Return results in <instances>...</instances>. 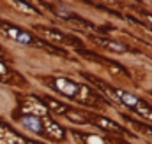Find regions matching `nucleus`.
<instances>
[{
  "label": "nucleus",
  "mask_w": 152,
  "mask_h": 144,
  "mask_svg": "<svg viewBox=\"0 0 152 144\" xmlns=\"http://www.w3.org/2000/svg\"><path fill=\"white\" fill-rule=\"evenodd\" d=\"M48 83L53 90H57L64 97H69V99H75V100L78 99L80 102H85V104H90L96 97L90 88H87L85 84L75 83L67 77H51V79H48Z\"/></svg>",
  "instance_id": "nucleus-1"
},
{
  "label": "nucleus",
  "mask_w": 152,
  "mask_h": 144,
  "mask_svg": "<svg viewBox=\"0 0 152 144\" xmlns=\"http://www.w3.org/2000/svg\"><path fill=\"white\" fill-rule=\"evenodd\" d=\"M0 34H4L7 39H11L14 42H20V44H36L37 42L32 37V34H28V32H25L20 27H14L11 23H2L0 21Z\"/></svg>",
  "instance_id": "nucleus-2"
},
{
  "label": "nucleus",
  "mask_w": 152,
  "mask_h": 144,
  "mask_svg": "<svg viewBox=\"0 0 152 144\" xmlns=\"http://www.w3.org/2000/svg\"><path fill=\"white\" fill-rule=\"evenodd\" d=\"M21 111L25 114H32V116H39V118H48L50 116L48 107L41 100H37L36 97H27L21 104Z\"/></svg>",
  "instance_id": "nucleus-3"
},
{
  "label": "nucleus",
  "mask_w": 152,
  "mask_h": 144,
  "mask_svg": "<svg viewBox=\"0 0 152 144\" xmlns=\"http://www.w3.org/2000/svg\"><path fill=\"white\" fill-rule=\"evenodd\" d=\"M50 118V116H48ZM20 125L37 135H42L44 137V118H39V116H32V114H21L18 118Z\"/></svg>",
  "instance_id": "nucleus-4"
},
{
  "label": "nucleus",
  "mask_w": 152,
  "mask_h": 144,
  "mask_svg": "<svg viewBox=\"0 0 152 144\" xmlns=\"http://www.w3.org/2000/svg\"><path fill=\"white\" fill-rule=\"evenodd\" d=\"M0 144H41V143L28 141L27 137L16 134L14 130H11L7 125L0 123Z\"/></svg>",
  "instance_id": "nucleus-5"
},
{
  "label": "nucleus",
  "mask_w": 152,
  "mask_h": 144,
  "mask_svg": "<svg viewBox=\"0 0 152 144\" xmlns=\"http://www.w3.org/2000/svg\"><path fill=\"white\" fill-rule=\"evenodd\" d=\"M44 137H48V139L58 143V141H64L66 130H64L58 123H55L51 118H44Z\"/></svg>",
  "instance_id": "nucleus-6"
},
{
  "label": "nucleus",
  "mask_w": 152,
  "mask_h": 144,
  "mask_svg": "<svg viewBox=\"0 0 152 144\" xmlns=\"http://www.w3.org/2000/svg\"><path fill=\"white\" fill-rule=\"evenodd\" d=\"M88 121H94L97 127H101L103 130H108V132H124L120 128V125H117L115 121L108 120V118H103V116H92Z\"/></svg>",
  "instance_id": "nucleus-7"
},
{
  "label": "nucleus",
  "mask_w": 152,
  "mask_h": 144,
  "mask_svg": "<svg viewBox=\"0 0 152 144\" xmlns=\"http://www.w3.org/2000/svg\"><path fill=\"white\" fill-rule=\"evenodd\" d=\"M36 30H37V32H39L42 37H46L48 40H51V42H64V40H67V37L64 35L62 32H58V30H53V28H46V27H36Z\"/></svg>",
  "instance_id": "nucleus-8"
},
{
  "label": "nucleus",
  "mask_w": 152,
  "mask_h": 144,
  "mask_svg": "<svg viewBox=\"0 0 152 144\" xmlns=\"http://www.w3.org/2000/svg\"><path fill=\"white\" fill-rule=\"evenodd\" d=\"M96 42H97L99 46H103V48L110 49V51H115V53H124V51H127V46H124V44H120V42H115V40H110V39L97 37V39H96Z\"/></svg>",
  "instance_id": "nucleus-9"
},
{
  "label": "nucleus",
  "mask_w": 152,
  "mask_h": 144,
  "mask_svg": "<svg viewBox=\"0 0 152 144\" xmlns=\"http://www.w3.org/2000/svg\"><path fill=\"white\" fill-rule=\"evenodd\" d=\"M64 116H66V118H67L69 121H73V123H78V125L88 123V120H87V118H83V116H81V114H80L78 111H75V109H71V107L67 109V112H66Z\"/></svg>",
  "instance_id": "nucleus-10"
},
{
  "label": "nucleus",
  "mask_w": 152,
  "mask_h": 144,
  "mask_svg": "<svg viewBox=\"0 0 152 144\" xmlns=\"http://www.w3.org/2000/svg\"><path fill=\"white\" fill-rule=\"evenodd\" d=\"M83 137L87 139V144H106L104 139H101L97 135H83Z\"/></svg>",
  "instance_id": "nucleus-11"
},
{
  "label": "nucleus",
  "mask_w": 152,
  "mask_h": 144,
  "mask_svg": "<svg viewBox=\"0 0 152 144\" xmlns=\"http://www.w3.org/2000/svg\"><path fill=\"white\" fill-rule=\"evenodd\" d=\"M12 5H14L16 9H21V11H23V12H27V14H37V12H36L32 7H28L27 4H12Z\"/></svg>",
  "instance_id": "nucleus-12"
},
{
  "label": "nucleus",
  "mask_w": 152,
  "mask_h": 144,
  "mask_svg": "<svg viewBox=\"0 0 152 144\" xmlns=\"http://www.w3.org/2000/svg\"><path fill=\"white\" fill-rule=\"evenodd\" d=\"M9 74H11L9 67H7V65H5V63H4V62L0 60V79H5V77H7Z\"/></svg>",
  "instance_id": "nucleus-13"
},
{
  "label": "nucleus",
  "mask_w": 152,
  "mask_h": 144,
  "mask_svg": "<svg viewBox=\"0 0 152 144\" xmlns=\"http://www.w3.org/2000/svg\"><path fill=\"white\" fill-rule=\"evenodd\" d=\"M147 18H149V21H152V16H151V14H149V16H147Z\"/></svg>",
  "instance_id": "nucleus-14"
}]
</instances>
